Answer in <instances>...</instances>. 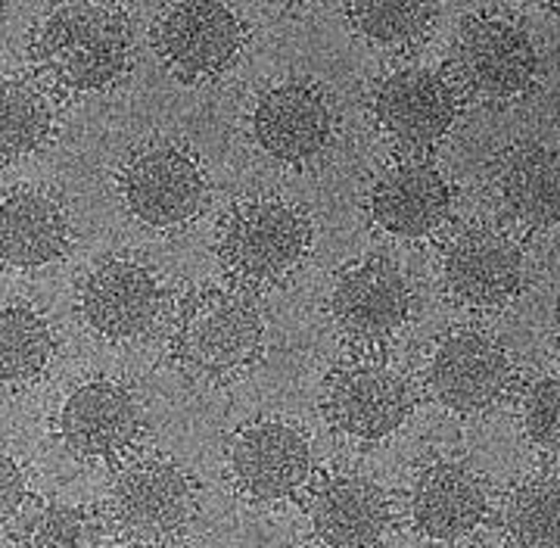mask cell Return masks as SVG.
Masks as SVG:
<instances>
[{
  "mask_svg": "<svg viewBox=\"0 0 560 548\" xmlns=\"http://www.w3.org/2000/svg\"><path fill=\"white\" fill-rule=\"evenodd\" d=\"M60 440L84 462H119L143 440L147 411L131 386L113 377L79 384L60 408Z\"/></svg>",
  "mask_w": 560,
  "mask_h": 548,
  "instance_id": "4fadbf2b",
  "label": "cell"
},
{
  "mask_svg": "<svg viewBox=\"0 0 560 548\" xmlns=\"http://www.w3.org/2000/svg\"><path fill=\"white\" fill-rule=\"evenodd\" d=\"M312 249V222L280 197H249L219 222L221 268L246 287H271L293 275Z\"/></svg>",
  "mask_w": 560,
  "mask_h": 548,
  "instance_id": "3957f363",
  "label": "cell"
},
{
  "mask_svg": "<svg viewBox=\"0 0 560 548\" xmlns=\"http://www.w3.org/2000/svg\"><path fill=\"white\" fill-rule=\"evenodd\" d=\"M224 462L234 492L253 505H280L312 480V443L283 418L243 424L228 440Z\"/></svg>",
  "mask_w": 560,
  "mask_h": 548,
  "instance_id": "52a82bcc",
  "label": "cell"
},
{
  "mask_svg": "<svg viewBox=\"0 0 560 548\" xmlns=\"http://www.w3.org/2000/svg\"><path fill=\"white\" fill-rule=\"evenodd\" d=\"M40 82L62 94H94L119 84L131 69V25L116 3L79 0L54 7L28 35Z\"/></svg>",
  "mask_w": 560,
  "mask_h": 548,
  "instance_id": "6da1fadb",
  "label": "cell"
},
{
  "mask_svg": "<svg viewBox=\"0 0 560 548\" xmlns=\"http://www.w3.org/2000/svg\"><path fill=\"white\" fill-rule=\"evenodd\" d=\"M337 131L330 97L312 82H280L268 88L253 109V138L265 156L296 165L327 150Z\"/></svg>",
  "mask_w": 560,
  "mask_h": 548,
  "instance_id": "e0dca14e",
  "label": "cell"
},
{
  "mask_svg": "<svg viewBox=\"0 0 560 548\" xmlns=\"http://www.w3.org/2000/svg\"><path fill=\"white\" fill-rule=\"evenodd\" d=\"M119 548H180L178 539H128Z\"/></svg>",
  "mask_w": 560,
  "mask_h": 548,
  "instance_id": "f1b7e54d",
  "label": "cell"
},
{
  "mask_svg": "<svg viewBox=\"0 0 560 548\" xmlns=\"http://www.w3.org/2000/svg\"><path fill=\"white\" fill-rule=\"evenodd\" d=\"M448 72L470 101L514 103L539 79V50L521 22L480 13L458 28L448 50Z\"/></svg>",
  "mask_w": 560,
  "mask_h": 548,
  "instance_id": "277c9868",
  "label": "cell"
},
{
  "mask_svg": "<svg viewBox=\"0 0 560 548\" xmlns=\"http://www.w3.org/2000/svg\"><path fill=\"white\" fill-rule=\"evenodd\" d=\"M526 440L548 455H560V368L526 386L521 399Z\"/></svg>",
  "mask_w": 560,
  "mask_h": 548,
  "instance_id": "4316f807",
  "label": "cell"
},
{
  "mask_svg": "<svg viewBox=\"0 0 560 548\" xmlns=\"http://www.w3.org/2000/svg\"><path fill=\"white\" fill-rule=\"evenodd\" d=\"M197 514V487L172 458H138L109 487L106 517L128 539H175Z\"/></svg>",
  "mask_w": 560,
  "mask_h": 548,
  "instance_id": "9c48e42d",
  "label": "cell"
},
{
  "mask_svg": "<svg viewBox=\"0 0 560 548\" xmlns=\"http://www.w3.org/2000/svg\"><path fill=\"white\" fill-rule=\"evenodd\" d=\"M320 411L330 430L355 443L389 440L415 411V393L381 355L361 352L327 374L320 386Z\"/></svg>",
  "mask_w": 560,
  "mask_h": 548,
  "instance_id": "5b68a950",
  "label": "cell"
},
{
  "mask_svg": "<svg viewBox=\"0 0 560 548\" xmlns=\"http://www.w3.org/2000/svg\"><path fill=\"white\" fill-rule=\"evenodd\" d=\"M259 305L231 287H200L180 300L168 330L172 362L200 384H231L261 359Z\"/></svg>",
  "mask_w": 560,
  "mask_h": 548,
  "instance_id": "7a4b0ae2",
  "label": "cell"
},
{
  "mask_svg": "<svg viewBox=\"0 0 560 548\" xmlns=\"http://www.w3.org/2000/svg\"><path fill=\"white\" fill-rule=\"evenodd\" d=\"M501 529L514 548H560V477L533 474L508 492Z\"/></svg>",
  "mask_w": 560,
  "mask_h": 548,
  "instance_id": "7402d4cb",
  "label": "cell"
},
{
  "mask_svg": "<svg viewBox=\"0 0 560 548\" xmlns=\"http://www.w3.org/2000/svg\"><path fill=\"white\" fill-rule=\"evenodd\" d=\"M368 212L386 234L420 241L448 222L452 187L427 156H399L371 184Z\"/></svg>",
  "mask_w": 560,
  "mask_h": 548,
  "instance_id": "ac0fdd59",
  "label": "cell"
},
{
  "mask_svg": "<svg viewBox=\"0 0 560 548\" xmlns=\"http://www.w3.org/2000/svg\"><path fill=\"white\" fill-rule=\"evenodd\" d=\"M20 548H106L103 521L84 505L44 499L16 521Z\"/></svg>",
  "mask_w": 560,
  "mask_h": 548,
  "instance_id": "484cf974",
  "label": "cell"
},
{
  "mask_svg": "<svg viewBox=\"0 0 560 548\" xmlns=\"http://www.w3.org/2000/svg\"><path fill=\"white\" fill-rule=\"evenodd\" d=\"M330 318L346 343L374 352L399 337L411 318V287L399 265L359 259L337 275L330 290Z\"/></svg>",
  "mask_w": 560,
  "mask_h": 548,
  "instance_id": "7c38bea8",
  "label": "cell"
},
{
  "mask_svg": "<svg viewBox=\"0 0 560 548\" xmlns=\"http://www.w3.org/2000/svg\"><path fill=\"white\" fill-rule=\"evenodd\" d=\"M165 312V287L150 265L106 259L81 287V318L103 340L131 343L153 334Z\"/></svg>",
  "mask_w": 560,
  "mask_h": 548,
  "instance_id": "5bb4252c",
  "label": "cell"
},
{
  "mask_svg": "<svg viewBox=\"0 0 560 548\" xmlns=\"http://www.w3.org/2000/svg\"><path fill=\"white\" fill-rule=\"evenodd\" d=\"M408 511L423 539L452 546L474 536L486 524L489 487L464 462H433L415 477Z\"/></svg>",
  "mask_w": 560,
  "mask_h": 548,
  "instance_id": "d6986e66",
  "label": "cell"
},
{
  "mask_svg": "<svg viewBox=\"0 0 560 548\" xmlns=\"http://www.w3.org/2000/svg\"><path fill=\"white\" fill-rule=\"evenodd\" d=\"M119 194L125 209L140 224L153 231H175L202 212L206 172L180 143H143L119 168Z\"/></svg>",
  "mask_w": 560,
  "mask_h": 548,
  "instance_id": "8992f818",
  "label": "cell"
},
{
  "mask_svg": "<svg viewBox=\"0 0 560 548\" xmlns=\"http://www.w3.org/2000/svg\"><path fill=\"white\" fill-rule=\"evenodd\" d=\"M342 13L364 42L383 50H411L430 38L440 7L420 0H355Z\"/></svg>",
  "mask_w": 560,
  "mask_h": 548,
  "instance_id": "d4e9b609",
  "label": "cell"
},
{
  "mask_svg": "<svg viewBox=\"0 0 560 548\" xmlns=\"http://www.w3.org/2000/svg\"><path fill=\"white\" fill-rule=\"evenodd\" d=\"M555 325H558V334H560V303H558V312H555Z\"/></svg>",
  "mask_w": 560,
  "mask_h": 548,
  "instance_id": "f546056e",
  "label": "cell"
},
{
  "mask_svg": "<svg viewBox=\"0 0 560 548\" xmlns=\"http://www.w3.org/2000/svg\"><path fill=\"white\" fill-rule=\"evenodd\" d=\"M57 113L47 91L32 79H7L0 101V150L3 163L40 153L54 141Z\"/></svg>",
  "mask_w": 560,
  "mask_h": 548,
  "instance_id": "603a6c76",
  "label": "cell"
},
{
  "mask_svg": "<svg viewBox=\"0 0 560 548\" xmlns=\"http://www.w3.org/2000/svg\"><path fill=\"white\" fill-rule=\"evenodd\" d=\"M246 25L219 0H184L165 7L153 22V47L180 82H209L241 57Z\"/></svg>",
  "mask_w": 560,
  "mask_h": 548,
  "instance_id": "ba28073f",
  "label": "cell"
},
{
  "mask_svg": "<svg viewBox=\"0 0 560 548\" xmlns=\"http://www.w3.org/2000/svg\"><path fill=\"white\" fill-rule=\"evenodd\" d=\"M0 253L7 268H40L69 253V215L40 187H16L0 206Z\"/></svg>",
  "mask_w": 560,
  "mask_h": 548,
  "instance_id": "44dd1931",
  "label": "cell"
},
{
  "mask_svg": "<svg viewBox=\"0 0 560 548\" xmlns=\"http://www.w3.org/2000/svg\"><path fill=\"white\" fill-rule=\"evenodd\" d=\"M28 502V470L22 467L20 458L3 455V524L13 529L22 517V508Z\"/></svg>",
  "mask_w": 560,
  "mask_h": 548,
  "instance_id": "83f0119b",
  "label": "cell"
},
{
  "mask_svg": "<svg viewBox=\"0 0 560 548\" xmlns=\"http://www.w3.org/2000/svg\"><path fill=\"white\" fill-rule=\"evenodd\" d=\"M495 187L504 212L526 231H551L560 224V150L526 141L504 150Z\"/></svg>",
  "mask_w": 560,
  "mask_h": 548,
  "instance_id": "ffe728a7",
  "label": "cell"
},
{
  "mask_svg": "<svg viewBox=\"0 0 560 548\" xmlns=\"http://www.w3.org/2000/svg\"><path fill=\"white\" fill-rule=\"evenodd\" d=\"M54 327L32 303L3 305L0 315V359H3V381L10 386L35 384L54 359Z\"/></svg>",
  "mask_w": 560,
  "mask_h": 548,
  "instance_id": "cb8c5ba5",
  "label": "cell"
},
{
  "mask_svg": "<svg viewBox=\"0 0 560 548\" xmlns=\"http://www.w3.org/2000/svg\"><path fill=\"white\" fill-rule=\"evenodd\" d=\"M458 88L433 69L401 66L374 91V123L401 156H423L458 119Z\"/></svg>",
  "mask_w": 560,
  "mask_h": 548,
  "instance_id": "8fae6325",
  "label": "cell"
},
{
  "mask_svg": "<svg viewBox=\"0 0 560 548\" xmlns=\"http://www.w3.org/2000/svg\"><path fill=\"white\" fill-rule=\"evenodd\" d=\"M442 287L452 303L492 312L523 290V256L517 244L489 224H467L442 249Z\"/></svg>",
  "mask_w": 560,
  "mask_h": 548,
  "instance_id": "9a60e30c",
  "label": "cell"
},
{
  "mask_svg": "<svg viewBox=\"0 0 560 548\" xmlns=\"http://www.w3.org/2000/svg\"><path fill=\"white\" fill-rule=\"evenodd\" d=\"M427 389L452 415H486L514 389V362L486 330H452L433 346Z\"/></svg>",
  "mask_w": 560,
  "mask_h": 548,
  "instance_id": "30bf717a",
  "label": "cell"
},
{
  "mask_svg": "<svg viewBox=\"0 0 560 548\" xmlns=\"http://www.w3.org/2000/svg\"><path fill=\"white\" fill-rule=\"evenodd\" d=\"M305 517L320 548H381L393 527V505L364 474L330 470L308 489Z\"/></svg>",
  "mask_w": 560,
  "mask_h": 548,
  "instance_id": "2e32d148",
  "label": "cell"
}]
</instances>
